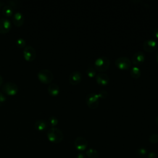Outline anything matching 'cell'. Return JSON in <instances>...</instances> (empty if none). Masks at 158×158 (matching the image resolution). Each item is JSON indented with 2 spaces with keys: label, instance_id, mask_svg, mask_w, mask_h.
Returning a JSON list of instances; mask_svg holds the SVG:
<instances>
[{
  "label": "cell",
  "instance_id": "obj_1",
  "mask_svg": "<svg viewBox=\"0 0 158 158\" xmlns=\"http://www.w3.org/2000/svg\"><path fill=\"white\" fill-rule=\"evenodd\" d=\"M47 138L52 143H59L62 141L64 135L62 131L59 128L51 127L47 131Z\"/></svg>",
  "mask_w": 158,
  "mask_h": 158
},
{
  "label": "cell",
  "instance_id": "obj_2",
  "mask_svg": "<svg viewBox=\"0 0 158 158\" xmlns=\"http://www.w3.org/2000/svg\"><path fill=\"white\" fill-rule=\"evenodd\" d=\"M38 78L43 84H50L53 80L54 75L52 72L48 69H41L37 74Z\"/></svg>",
  "mask_w": 158,
  "mask_h": 158
},
{
  "label": "cell",
  "instance_id": "obj_3",
  "mask_svg": "<svg viewBox=\"0 0 158 158\" xmlns=\"http://www.w3.org/2000/svg\"><path fill=\"white\" fill-rule=\"evenodd\" d=\"M94 66L95 69L98 71H106L110 66V60L106 56L99 57L94 61Z\"/></svg>",
  "mask_w": 158,
  "mask_h": 158
},
{
  "label": "cell",
  "instance_id": "obj_4",
  "mask_svg": "<svg viewBox=\"0 0 158 158\" xmlns=\"http://www.w3.org/2000/svg\"><path fill=\"white\" fill-rule=\"evenodd\" d=\"M2 91L9 96H14L19 91V87L15 83L8 81L6 82L2 87Z\"/></svg>",
  "mask_w": 158,
  "mask_h": 158
},
{
  "label": "cell",
  "instance_id": "obj_5",
  "mask_svg": "<svg viewBox=\"0 0 158 158\" xmlns=\"http://www.w3.org/2000/svg\"><path fill=\"white\" fill-rule=\"evenodd\" d=\"M115 65L119 69L128 70L131 67V62L128 57L126 56H121L115 60Z\"/></svg>",
  "mask_w": 158,
  "mask_h": 158
},
{
  "label": "cell",
  "instance_id": "obj_6",
  "mask_svg": "<svg viewBox=\"0 0 158 158\" xmlns=\"http://www.w3.org/2000/svg\"><path fill=\"white\" fill-rule=\"evenodd\" d=\"M99 97L98 93H89L86 97V102L91 109H96L99 105Z\"/></svg>",
  "mask_w": 158,
  "mask_h": 158
},
{
  "label": "cell",
  "instance_id": "obj_7",
  "mask_svg": "<svg viewBox=\"0 0 158 158\" xmlns=\"http://www.w3.org/2000/svg\"><path fill=\"white\" fill-rule=\"evenodd\" d=\"M36 51L33 47L27 45L24 48L23 51V55L24 59L28 62H32L36 58Z\"/></svg>",
  "mask_w": 158,
  "mask_h": 158
},
{
  "label": "cell",
  "instance_id": "obj_8",
  "mask_svg": "<svg viewBox=\"0 0 158 158\" xmlns=\"http://www.w3.org/2000/svg\"><path fill=\"white\" fill-rule=\"evenodd\" d=\"M157 46V42L154 39H147L146 40L143 44V49L148 52H152L154 51Z\"/></svg>",
  "mask_w": 158,
  "mask_h": 158
},
{
  "label": "cell",
  "instance_id": "obj_9",
  "mask_svg": "<svg viewBox=\"0 0 158 158\" xmlns=\"http://www.w3.org/2000/svg\"><path fill=\"white\" fill-rule=\"evenodd\" d=\"M74 146L77 150L82 151L85 150L86 148H87L88 141L84 137L78 136L75 139Z\"/></svg>",
  "mask_w": 158,
  "mask_h": 158
},
{
  "label": "cell",
  "instance_id": "obj_10",
  "mask_svg": "<svg viewBox=\"0 0 158 158\" xmlns=\"http://www.w3.org/2000/svg\"><path fill=\"white\" fill-rule=\"evenodd\" d=\"M11 28L10 21L6 18L0 19V34L7 33Z\"/></svg>",
  "mask_w": 158,
  "mask_h": 158
},
{
  "label": "cell",
  "instance_id": "obj_11",
  "mask_svg": "<svg viewBox=\"0 0 158 158\" xmlns=\"http://www.w3.org/2000/svg\"><path fill=\"white\" fill-rule=\"evenodd\" d=\"M145 60V55L142 51H137L135 52L131 57V61L136 66L141 64Z\"/></svg>",
  "mask_w": 158,
  "mask_h": 158
},
{
  "label": "cell",
  "instance_id": "obj_12",
  "mask_svg": "<svg viewBox=\"0 0 158 158\" xmlns=\"http://www.w3.org/2000/svg\"><path fill=\"white\" fill-rule=\"evenodd\" d=\"M12 21L15 26L17 27H20L22 26L24 23V22H25L24 15L20 12H16L13 14Z\"/></svg>",
  "mask_w": 158,
  "mask_h": 158
},
{
  "label": "cell",
  "instance_id": "obj_13",
  "mask_svg": "<svg viewBox=\"0 0 158 158\" xmlns=\"http://www.w3.org/2000/svg\"><path fill=\"white\" fill-rule=\"evenodd\" d=\"M82 79V75L79 71H74L72 72L69 78V80L70 84L72 85H77L78 84Z\"/></svg>",
  "mask_w": 158,
  "mask_h": 158
},
{
  "label": "cell",
  "instance_id": "obj_14",
  "mask_svg": "<svg viewBox=\"0 0 158 158\" xmlns=\"http://www.w3.org/2000/svg\"><path fill=\"white\" fill-rule=\"evenodd\" d=\"M96 81L99 85H106L109 81V77L104 73H99L96 75Z\"/></svg>",
  "mask_w": 158,
  "mask_h": 158
},
{
  "label": "cell",
  "instance_id": "obj_15",
  "mask_svg": "<svg viewBox=\"0 0 158 158\" xmlns=\"http://www.w3.org/2000/svg\"><path fill=\"white\" fill-rule=\"evenodd\" d=\"M48 122L43 119H39L35 122L34 128L39 131H43L46 130L48 127Z\"/></svg>",
  "mask_w": 158,
  "mask_h": 158
},
{
  "label": "cell",
  "instance_id": "obj_16",
  "mask_svg": "<svg viewBox=\"0 0 158 158\" xmlns=\"http://www.w3.org/2000/svg\"><path fill=\"white\" fill-rule=\"evenodd\" d=\"M60 92V88L56 83H50L48 86V93L51 96H56Z\"/></svg>",
  "mask_w": 158,
  "mask_h": 158
},
{
  "label": "cell",
  "instance_id": "obj_17",
  "mask_svg": "<svg viewBox=\"0 0 158 158\" xmlns=\"http://www.w3.org/2000/svg\"><path fill=\"white\" fill-rule=\"evenodd\" d=\"M2 13L4 16L7 17H10L14 14V9L10 6L6 4L2 8Z\"/></svg>",
  "mask_w": 158,
  "mask_h": 158
},
{
  "label": "cell",
  "instance_id": "obj_18",
  "mask_svg": "<svg viewBox=\"0 0 158 158\" xmlns=\"http://www.w3.org/2000/svg\"><path fill=\"white\" fill-rule=\"evenodd\" d=\"M130 75L134 78H138L141 76V71L138 66H133L130 70Z\"/></svg>",
  "mask_w": 158,
  "mask_h": 158
},
{
  "label": "cell",
  "instance_id": "obj_19",
  "mask_svg": "<svg viewBox=\"0 0 158 158\" xmlns=\"http://www.w3.org/2000/svg\"><path fill=\"white\" fill-rule=\"evenodd\" d=\"M86 156L88 158H98L99 156L98 152L94 149H89L86 152Z\"/></svg>",
  "mask_w": 158,
  "mask_h": 158
},
{
  "label": "cell",
  "instance_id": "obj_20",
  "mask_svg": "<svg viewBox=\"0 0 158 158\" xmlns=\"http://www.w3.org/2000/svg\"><path fill=\"white\" fill-rule=\"evenodd\" d=\"M7 4L10 6L13 9H17L21 6V2L17 0H11L7 1Z\"/></svg>",
  "mask_w": 158,
  "mask_h": 158
},
{
  "label": "cell",
  "instance_id": "obj_21",
  "mask_svg": "<svg viewBox=\"0 0 158 158\" xmlns=\"http://www.w3.org/2000/svg\"><path fill=\"white\" fill-rule=\"evenodd\" d=\"M16 46L19 48H23L26 46V41L22 38H19L15 41Z\"/></svg>",
  "mask_w": 158,
  "mask_h": 158
},
{
  "label": "cell",
  "instance_id": "obj_22",
  "mask_svg": "<svg viewBox=\"0 0 158 158\" xmlns=\"http://www.w3.org/2000/svg\"><path fill=\"white\" fill-rule=\"evenodd\" d=\"M86 73L89 77H93L96 75V69L93 67H89L86 70Z\"/></svg>",
  "mask_w": 158,
  "mask_h": 158
},
{
  "label": "cell",
  "instance_id": "obj_23",
  "mask_svg": "<svg viewBox=\"0 0 158 158\" xmlns=\"http://www.w3.org/2000/svg\"><path fill=\"white\" fill-rule=\"evenodd\" d=\"M58 123V119L57 117L54 116H51L48 119V124L52 127H55Z\"/></svg>",
  "mask_w": 158,
  "mask_h": 158
},
{
  "label": "cell",
  "instance_id": "obj_24",
  "mask_svg": "<svg viewBox=\"0 0 158 158\" xmlns=\"http://www.w3.org/2000/svg\"><path fill=\"white\" fill-rule=\"evenodd\" d=\"M149 140L152 143H156L158 142V135L156 133H153L150 135L149 138Z\"/></svg>",
  "mask_w": 158,
  "mask_h": 158
},
{
  "label": "cell",
  "instance_id": "obj_25",
  "mask_svg": "<svg viewBox=\"0 0 158 158\" xmlns=\"http://www.w3.org/2000/svg\"><path fill=\"white\" fill-rule=\"evenodd\" d=\"M147 153V151L146 149L143 148H139L137 151H136V154L139 156H144Z\"/></svg>",
  "mask_w": 158,
  "mask_h": 158
},
{
  "label": "cell",
  "instance_id": "obj_26",
  "mask_svg": "<svg viewBox=\"0 0 158 158\" xmlns=\"http://www.w3.org/2000/svg\"><path fill=\"white\" fill-rule=\"evenodd\" d=\"M98 94L99 98H101L104 99V98H106L107 96L108 93H107V91L106 90L102 89V90L100 91L99 92V93H98Z\"/></svg>",
  "mask_w": 158,
  "mask_h": 158
},
{
  "label": "cell",
  "instance_id": "obj_27",
  "mask_svg": "<svg viewBox=\"0 0 158 158\" xmlns=\"http://www.w3.org/2000/svg\"><path fill=\"white\" fill-rule=\"evenodd\" d=\"M6 100V96L2 92L0 91V106L4 103Z\"/></svg>",
  "mask_w": 158,
  "mask_h": 158
},
{
  "label": "cell",
  "instance_id": "obj_28",
  "mask_svg": "<svg viewBox=\"0 0 158 158\" xmlns=\"http://www.w3.org/2000/svg\"><path fill=\"white\" fill-rule=\"evenodd\" d=\"M152 33H153L154 36L156 38L158 39V28H156L155 29H154Z\"/></svg>",
  "mask_w": 158,
  "mask_h": 158
},
{
  "label": "cell",
  "instance_id": "obj_29",
  "mask_svg": "<svg viewBox=\"0 0 158 158\" xmlns=\"http://www.w3.org/2000/svg\"><path fill=\"white\" fill-rule=\"evenodd\" d=\"M148 158H156V154L155 152H152L148 154Z\"/></svg>",
  "mask_w": 158,
  "mask_h": 158
},
{
  "label": "cell",
  "instance_id": "obj_30",
  "mask_svg": "<svg viewBox=\"0 0 158 158\" xmlns=\"http://www.w3.org/2000/svg\"><path fill=\"white\" fill-rule=\"evenodd\" d=\"M77 158H86V156L83 153H79L77 156Z\"/></svg>",
  "mask_w": 158,
  "mask_h": 158
},
{
  "label": "cell",
  "instance_id": "obj_31",
  "mask_svg": "<svg viewBox=\"0 0 158 158\" xmlns=\"http://www.w3.org/2000/svg\"><path fill=\"white\" fill-rule=\"evenodd\" d=\"M2 83H3V78H2V77L0 75V86L2 85Z\"/></svg>",
  "mask_w": 158,
  "mask_h": 158
},
{
  "label": "cell",
  "instance_id": "obj_32",
  "mask_svg": "<svg viewBox=\"0 0 158 158\" xmlns=\"http://www.w3.org/2000/svg\"><path fill=\"white\" fill-rule=\"evenodd\" d=\"M5 5V3L1 1H0V9L1 7H3V6Z\"/></svg>",
  "mask_w": 158,
  "mask_h": 158
},
{
  "label": "cell",
  "instance_id": "obj_33",
  "mask_svg": "<svg viewBox=\"0 0 158 158\" xmlns=\"http://www.w3.org/2000/svg\"><path fill=\"white\" fill-rule=\"evenodd\" d=\"M156 60H157V62H158V49H157V51H156Z\"/></svg>",
  "mask_w": 158,
  "mask_h": 158
},
{
  "label": "cell",
  "instance_id": "obj_34",
  "mask_svg": "<svg viewBox=\"0 0 158 158\" xmlns=\"http://www.w3.org/2000/svg\"><path fill=\"white\" fill-rule=\"evenodd\" d=\"M155 121H156V124L158 125V115L156 117V118H155Z\"/></svg>",
  "mask_w": 158,
  "mask_h": 158
}]
</instances>
